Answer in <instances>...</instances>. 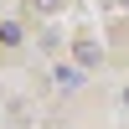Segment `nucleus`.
Instances as JSON below:
<instances>
[{
	"label": "nucleus",
	"instance_id": "2",
	"mask_svg": "<svg viewBox=\"0 0 129 129\" xmlns=\"http://www.w3.org/2000/svg\"><path fill=\"white\" fill-rule=\"evenodd\" d=\"M0 41H10V47H16V41H21V26H10V21H5V26H0Z\"/></svg>",
	"mask_w": 129,
	"mask_h": 129
},
{
	"label": "nucleus",
	"instance_id": "5",
	"mask_svg": "<svg viewBox=\"0 0 129 129\" xmlns=\"http://www.w3.org/2000/svg\"><path fill=\"white\" fill-rule=\"evenodd\" d=\"M124 98H129V93H124Z\"/></svg>",
	"mask_w": 129,
	"mask_h": 129
},
{
	"label": "nucleus",
	"instance_id": "3",
	"mask_svg": "<svg viewBox=\"0 0 129 129\" xmlns=\"http://www.w3.org/2000/svg\"><path fill=\"white\" fill-rule=\"evenodd\" d=\"M36 5H41V10H52V5H57V0H36Z\"/></svg>",
	"mask_w": 129,
	"mask_h": 129
},
{
	"label": "nucleus",
	"instance_id": "1",
	"mask_svg": "<svg viewBox=\"0 0 129 129\" xmlns=\"http://www.w3.org/2000/svg\"><path fill=\"white\" fill-rule=\"evenodd\" d=\"M52 83H57V88H83V72H78V67H57Z\"/></svg>",
	"mask_w": 129,
	"mask_h": 129
},
{
	"label": "nucleus",
	"instance_id": "4",
	"mask_svg": "<svg viewBox=\"0 0 129 129\" xmlns=\"http://www.w3.org/2000/svg\"><path fill=\"white\" fill-rule=\"evenodd\" d=\"M119 5H129V0H119Z\"/></svg>",
	"mask_w": 129,
	"mask_h": 129
}]
</instances>
